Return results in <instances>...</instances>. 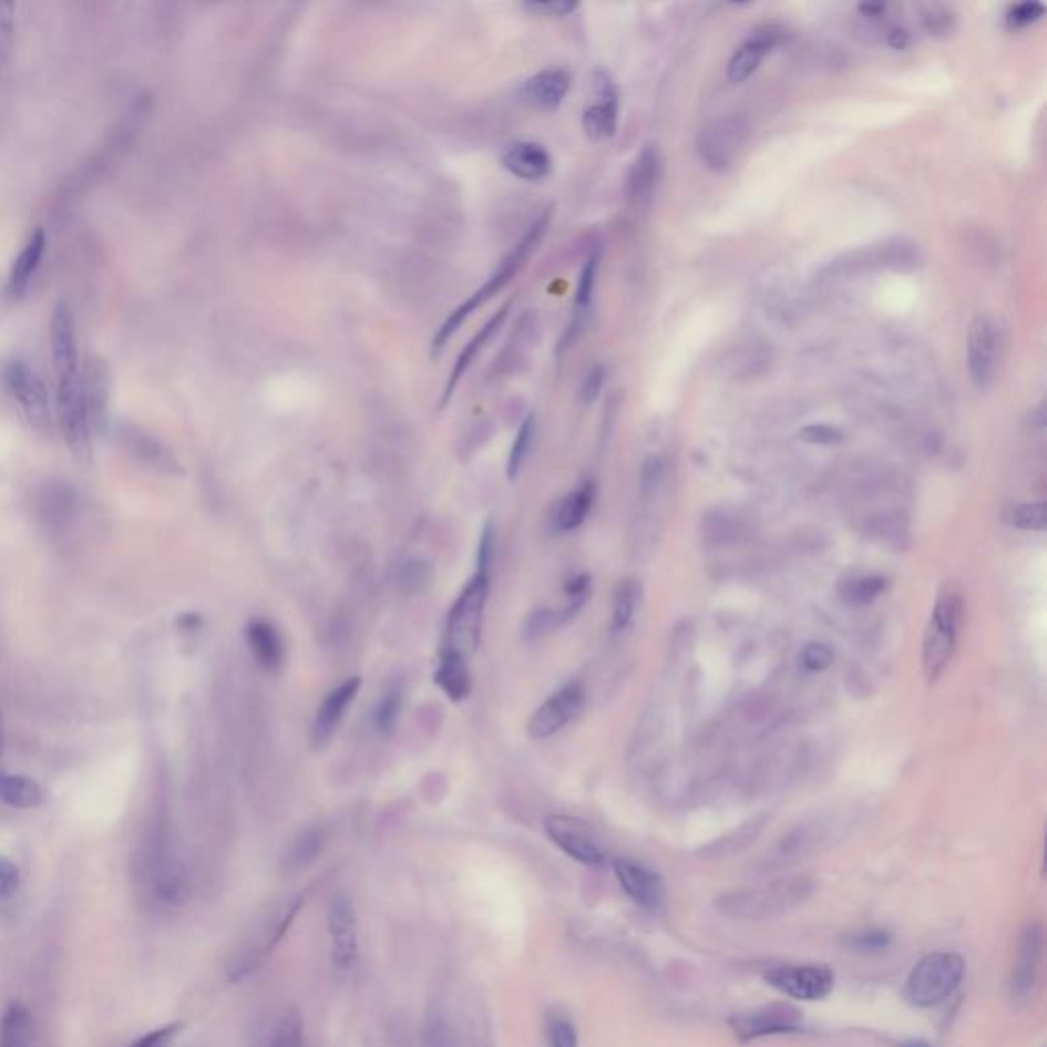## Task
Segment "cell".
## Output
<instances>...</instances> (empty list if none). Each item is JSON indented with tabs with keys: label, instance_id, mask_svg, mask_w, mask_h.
I'll list each match as a JSON object with an SVG mask.
<instances>
[{
	"label": "cell",
	"instance_id": "cell-56",
	"mask_svg": "<svg viewBox=\"0 0 1047 1047\" xmlns=\"http://www.w3.org/2000/svg\"><path fill=\"white\" fill-rule=\"evenodd\" d=\"M491 555H493V524L487 522L483 526L481 543H479L478 571L479 573H490Z\"/></svg>",
	"mask_w": 1047,
	"mask_h": 1047
},
{
	"label": "cell",
	"instance_id": "cell-27",
	"mask_svg": "<svg viewBox=\"0 0 1047 1047\" xmlns=\"http://www.w3.org/2000/svg\"><path fill=\"white\" fill-rule=\"evenodd\" d=\"M659 176H661V154L657 152V147H643L626 176L628 197L645 199L657 186Z\"/></svg>",
	"mask_w": 1047,
	"mask_h": 1047
},
{
	"label": "cell",
	"instance_id": "cell-33",
	"mask_svg": "<svg viewBox=\"0 0 1047 1047\" xmlns=\"http://www.w3.org/2000/svg\"><path fill=\"white\" fill-rule=\"evenodd\" d=\"M584 132L594 142L610 140L618 125V103L599 101L596 105L587 106L584 113Z\"/></svg>",
	"mask_w": 1047,
	"mask_h": 1047
},
{
	"label": "cell",
	"instance_id": "cell-14",
	"mask_svg": "<svg viewBox=\"0 0 1047 1047\" xmlns=\"http://www.w3.org/2000/svg\"><path fill=\"white\" fill-rule=\"evenodd\" d=\"M2 383L7 387L9 396L19 403V408L25 411L31 422L35 424H45L50 418V398L48 389L23 360H11L2 369Z\"/></svg>",
	"mask_w": 1047,
	"mask_h": 1047
},
{
	"label": "cell",
	"instance_id": "cell-57",
	"mask_svg": "<svg viewBox=\"0 0 1047 1047\" xmlns=\"http://www.w3.org/2000/svg\"><path fill=\"white\" fill-rule=\"evenodd\" d=\"M911 43V38L904 29H890L889 33V45L894 48V50H906Z\"/></svg>",
	"mask_w": 1047,
	"mask_h": 1047
},
{
	"label": "cell",
	"instance_id": "cell-30",
	"mask_svg": "<svg viewBox=\"0 0 1047 1047\" xmlns=\"http://www.w3.org/2000/svg\"><path fill=\"white\" fill-rule=\"evenodd\" d=\"M0 800L11 809H35L43 800L40 783L27 776L0 773Z\"/></svg>",
	"mask_w": 1047,
	"mask_h": 1047
},
{
	"label": "cell",
	"instance_id": "cell-6",
	"mask_svg": "<svg viewBox=\"0 0 1047 1047\" xmlns=\"http://www.w3.org/2000/svg\"><path fill=\"white\" fill-rule=\"evenodd\" d=\"M55 411L62 434L66 438L70 451L82 459L91 454V437H93V410L86 379L80 371L60 377L58 396H55Z\"/></svg>",
	"mask_w": 1047,
	"mask_h": 1047
},
{
	"label": "cell",
	"instance_id": "cell-20",
	"mask_svg": "<svg viewBox=\"0 0 1047 1047\" xmlns=\"http://www.w3.org/2000/svg\"><path fill=\"white\" fill-rule=\"evenodd\" d=\"M502 164L507 173L528 183L544 181L553 173L551 152L536 142H516L505 147Z\"/></svg>",
	"mask_w": 1047,
	"mask_h": 1047
},
{
	"label": "cell",
	"instance_id": "cell-50",
	"mask_svg": "<svg viewBox=\"0 0 1047 1047\" xmlns=\"http://www.w3.org/2000/svg\"><path fill=\"white\" fill-rule=\"evenodd\" d=\"M399 579H401V585L408 592H420L430 579V567L422 561H418V558H411L401 567Z\"/></svg>",
	"mask_w": 1047,
	"mask_h": 1047
},
{
	"label": "cell",
	"instance_id": "cell-9",
	"mask_svg": "<svg viewBox=\"0 0 1047 1047\" xmlns=\"http://www.w3.org/2000/svg\"><path fill=\"white\" fill-rule=\"evenodd\" d=\"M544 831L571 860L592 868L604 863V851L597 843L596 833L582 819L567 814H551L544 819Z\"/></svg>",
	"mask_w": 1047,
	"mask_h": 1047
},
{
	"label": "cell",
	"instance_id": "cell-43",
	"mask_svg": "<svg viewBox=\"0 0 1047 1047\" xmlns=\"http://www.w3.org/2000/svg\"><path fill=\"white\" fill-rule=\"evenodd\" d=\"M1013 524L1022 531L1041 532L1046 531L1047 512L1044 502L1035 504H1022L1013 512Z\"/></svg>",
	"mask_w": 1047,
	"mask_h": 1047
},
{
	"label": "cell",
	"instance_id": "cell-58",
	"mask_svg": "<svg viewBox=\"0 0 1047 1047\" xmlns=\"http://www.w3.org/2000/svg\"><path fill=\"white\" fill-rule=\"evenodd\" d=\"M886 11V4H860V13L865 17H880Z\"/></svg>",
	"mask_w": 1047,
	"mask_h": 1047
},
{
	"label": "cell",
	"instance_id": "cell-7",
	"mask_svg": "<svg viewBox=\"0 0 1047 1047\" xmlns=\"http://www.w3.org/2000/svg\"><path fill=\"white\" fill-rule=\"evenodd\" d=\"M749 132H751L749 121L737 113L710 121L698 135V154L704 166H708L715 173L729 171L739 150L745 146Z\"/></svg>",
	"mask_w": 1047,
	"mask_h": 1047
},
{
	"label": "cell",
	"instance_id": "cell-15",
	"mask_svg": "<svg viewBox=\"0 0 1047 1047\" xmlns=\"http://www.w3.org/2000/svg\"><path fill=\"white\" fill-rule=\"evenodd\" d=\"M328 931L332 942V964L336 968L348 969L358 955L357 909L345 892L333 894L328 906Z\"/></svg>",
	"mask_w": 1047,
	"mask_h": 1047
},
{
	"label": "cell",
	"instance_id": "cell-24",
	"mask_svg": "<svg viewBox=\"0 0 1047 1047\" xmlns=\"http://www.w3.org/2000/svg\"><path fill=\"white\" fill-rule=\"evenodd\" d=\"M45 244L48 242H45L43 229H35L27 239L25 246L21 248V253L17 254L11 273H9V280H7V295L11 299H21L29 291L31 283L40 270Z\"/></svg>",
	"mask_w": 1047,
	"mask_h": 1047
},
{
	"label": "cell",
	"instance_id": "cell-22",
	"mask_svg": "<svg viewBox=\"0 0 1047 1047\" xmlns=\"http://www.w3.org/2000/svg\"><path fill=\"white\" fill-rule=\"evenodd\" d=\"M778 38L780 33L773 27H768V29H759L745 41L730 58L729 68H727L730 82L741 84L745 80L751 79L757 68L761 66V62L766 60V55L771 52V48L778 43Z\"/></svg>",
	"mask_w": 1047,
	"mask_h": 1047
},
{
	"label": "cell",
	"instance_id": "cell-11",
	"mask_svg": "<svg viewBox=\"0 0 1047 1047\" xmlns=\"http://www.w3.org/2000/svg\"><path fill=\"white\" fill-rule=\"evenodd\" d=\"M730 1029L741 1044L771 1035L798 1034L802 1029V1013L792 1005L776 1003L751 1013L735 1015L729 1019Z\"/></svg>",
	"mask_w": 1047,
	"mask_h": 1047
},
{
	"label": "cell",
	"instance_id": "cell-18",
	"mask_svg": "<svg viewBox=\"0 0 1047 1047\" xmlns=\"http://www.w3.org/2000/svg\"><path fill=\"white\" fill-rule=\"evenodd\" d=\"M358 690H360V677H350L324 698L311 727V742L316 747H326L332 741L336 730L345 718L346 708L357 698Z\"/></svg>",
	"mask_w": 1047,
	"mask_h": 1047
},
{
	"label": "cell",
	"instance_id": "cell-25",
	"mask_svg": "<svg viewBox=\"0 0 1047 1047\" xmlns=\"http://www.w3.org/2000/svg\"><path fill=\"white\" fill-rule=\"evenodd\" d=\"M246 640L253 650L256 664L270 674L279 671L285 661V643L280 638L279 630L275 628V624L268 623L265 618L250 620L246 626Z\"/></svg>",
	"mask_w": 1047,
	"mask_h": 1047
},
{
	"label": "cell",
	"instance_id": "cell-10",
	"mask_svg": "<svg viewBox=\"0 0 1047 1047\" xmlns=\"http://www.w3.org/2000/svg\"><path fill=\"white\" fill-rule=\"evenodd\" d=\"M1041 955H1044V927L1037 921H1027L1019 933L1017 955H1015L1010 978H1008V993L1015 1003L1029 1000V996L1034 995L1039 968H1041Z\"/></svg>",
	"mask_w": 1047,
	"mask_h": 1047
},
{
	"label": "cell",
	"instance_id": "cell-19",
	"mask_svg": "<svg viewBox=\"0 0 1047 1047\" xmlns=\"http://www.w3.org/2000/svg\"><path fill=\"white\" fill-rule=\"evenodd\" d=\"M50 342H52V358L58 377H66L79 369V345H76V326L74 316L66 304L53 309L52 326H50Z\"/></svg>",
	"mask_w": 1047,
	"mask_h": 1047
},
{
	"label": "cell",
	"instance_id": "cell-60",
	"mask_svg": "<svg viewBox=\"0 0 1047 1047\" xmlns=\"http://www.w3.org/2000/svg\"><path fill=\"white\" fill-rule=\"evenodd\" d=\"M2 735H4V732H2V712H0V756H2V739H4Z\"/></svg>",
	"mask_w": 1047,
	"mask_h": 1047
},
{
	"label": "cell",
	"instance_id": "cell-48",
	"mask_svg": "<svg viewBox=\"0 0 1047 1047\" xmlns=\"http://www.w3.org/2000/svg\"><path fill=\"white\" fill-rule=\"evenodd\" d=\"M557 626H561L558 612H532L531 616H528V620L524 624V638H526V640H534V638L543 637L544 633H548V630H553V628H557Z\"/></svg>",
	"mask_w": 1047,
	"mask_h": 1047
},
{
	"label": "cell",
	"instance_id": "cell-55",
	"mask_svg": "<svg viewBox=\"0 0 1047 1047\" xmlns=\"http://www.w3.org/2000/svg\"><path fill=\"white\" fill-rule=\"evenodd\" d=\"M604 381H606V369L602 365H594L585 374L584 384H582V399L585 403L596 401L597 396L602 393Z\"/></svg>",
	"mask_w": 1047,
	"mask_h": 1047
},
{
	"label": "cell",
	"instance_id": "cell-4",
	"mask_svg": "<svg viewBox=\"0 0 1047 1047\" xmlns=\"http://www.w3.org/2000/svg\"><path fill=\"white\" fill-rule=\"evenodd\" d=\"M966 976V962L954 952H935L916 964L904 984V998L916 1008L937 1007L955 995Z\"/></svg>",
	"mask_w": 1047,
	"mask_h": 1047
},
{
	"label": "cell",
	"instance_id": "cell-59",
	"mask_svg": "<svg viewBox=\"0 0 1047 1047\" xmlns=\"http://www.w3.org/2000/svg\"><path fill=\"white\" fill-rule=\"evenodd\" d=\"M904 1047H931V1046H928V1044H925V1041H909V1044H906V1046Z\"/></svg>",
	"mask_w": 1047,
	"mask_h": 1047
},
{
	"label": "cell",
	"instance_id": "cell-17",
	"mask_svg": "<svg viewBox=\"0 0 1047 1047\" xmlns=\"http://www.w3.org/2000/svg\"><path fill=\"white\" fill-rule=\"evenodd\" d=\"M597 268H599V248H594L592 254L585 260L584 270L579 275V285L575 292V304H573V316H571L569 326L563 333L561 342L557 346V355L567 352L571 346L577 342V338L584 333L585 326L592 316V304H594V291H596Z\"/></svg>",
	"mask_w": 1047,
	"mask_h": 1047
},
{
	"label": "cell",
	"instance_id": "cell-54",
	"mask_svg": "<svg viewBox=\"0 0 1047 1047\" xmlns=\"http://www.w3.org/2000/svg\"><path fill=\"white\" fill-rule=\"evenodd\" d=\"M952 23H954V17L943 7H928L925 14H923V25L927 27L931 35L947 33L952 29Z\"/></svg>",
	"mask_w": 1047,
	"mask_h": 1047
},
{
	"label": "cell",
	"instance_id": "cell-16",
	"mask_svg": "<svg viewBox=\"0 0 1047 1047\" xmlns=\"http://www.w3.org/2000/svg\"><path fill=\"white\" fill-rule=\"evenodd\" d=\"M614 872L624 892L647 911H657L665 901V882L661 875L630 860H616Z\"/></svg>",
	"mask_w": 1047,
	"mask_h": 1047
},
{
	"label": "cell",
	"instance_id": "cell-12",
	"mask_svg": "<svg viewBox=\"0 0 1047 1047\" xmlns=\"http://www.w3.org/2000/svg\"><path fill=\"white\" fill-rule=\"evenodd\" d=\"M1000 350V330L995 318L978 316L968 332L969 381L976 389H988L995 383Z\"/></svg>",
	"mask_w": 1047,
	"mask_h": 1047
},
{
	"label": "cell",
	"instance_id": "cell-42",
	"mask_svg": "<svg viewBox=\"0 0 1047 1047\" xmlns=\"http://www.w3.org/2000/svg\"><path fill=\"white\" fill-rule=\"evenodd\" d=\"M401 702H403L401 691L393 690L387 691L379 706H377L374 722H377V729L381 730L383 735H389L391 730L396 729L399 712H401Z\"/></svg>",
	"mask_w": 1047,
	"mask_h": 1047
},
{
	"label": "cell",
	"instance_id": "cell-53",
	"mask_svg": "<svg viewBox=\"0 0 1047 1047\" xmlns=\"http://www.w3.org/2000/svg\"><path fill=\"white\" fill-rule=\"evenodd\" d=\"M577 2H565V0H553V2H526L524 9L531 13L543 14V17H567V14L577 11Z\"/></svg>",
	"mask_w": 1047,
	"mask_h": 1047
},
{
	"label": "cell",
	"instance_id": "cell-44",
	"mask_svg": "<svg viewBox=\"0 0 1047 1047\" xmlns=\"http://www.w3.org/2000/svg\"><path fill=\"white\" fill-rule=\"evenodd\" d=\"M800 661L804 665V669L819 674L833 665L835 653L824 643H809L800 653Z\"/></svg>",
	"mask_w": 1047,
	"mask_h": 1047
},
{
	"label": "cell",
	"instance_id": "cell-3",
	"mask_svg": "<svg viewBox=\"0 0 1047 1047\" xmlns=\"http://www.w3.org/2000/svg\"><path fill=\"white\" fill-rule=\"evenodd\" d=\"M964 599L955 584H945L937 594L923 640V671L928 684H935L954 657Z\"/></svg>",
	"mask_w": 1047,
	"mask_h": 1047
},
{
	"label": "cell",
	"instance_id": "cell-49",
	"mask_svg": "<svg viewBox=\"0 0 1047 1047\" xmlns=\"http://www.w3.org/2000/svg\"><path fill=\"white\" fill-rule=\"evenodd\" d=\"M183 1029H185V1023L183 1022L168 1023V1025L140 1037L130 1047H171V1044L176 1039V1035L181 1034Z\"/></svg>",
	"mask_w": 1047,
	"mask_h": 1047
},
{
	"label": "cell",
	"instance_id": "cell-2",
	"mask_svg": "<svg viewBox=\"0 0 1047 1047\" xmlns=\"http://www.w3.org/2000/svg\"><path fill=\"white\" fill-rule=\"evenodd\" d=\"M814 880L794 875L753 889L732 890L715 901L716 913L739 921H768L788 915L814 894Z\"/></svg>",
	"mask_w": 1047,
	"mask_h": 1047
},
{
	"label": "cell",
	"instance_id": "cell-21",
	"mask_svg": "<svg viewBox=\"0 0 1047 1047\" xmlns=\"http://www.w3.org/2000/svg\"><path fill=\"white\" fill-rule=\"evenodd\" d=\"M571 74L563 68H548L524 82L522 96L528 105L555 111L569 93Z\"/></svg>",
	"mask_w": 1047,
	"mask_h": 1047
},
{
	"label": "cell",
	"instance_id": "cell-8",
	"mask_svg": "<svg viewBox=\"0 0 1047 1047\" xmlns=\"http://www.w3.org/2000/svg\"><path fill=\"white\" fill-rule=\"evenodd\" d=\"M766 982L795 1000H822L835 988V974L822 964H788L769 969Z\"/></svg>",
	"mask_w": 1047,
	"mask_h": 1047
},
{
	"label": "cell",
	"instance_id": "cell-39",
	"mask_svg": "<svg viewBox=\"0 0 1047 1047\" xmlns=\"http://www.w3.org/2000/svg\"><path fill=\"white\" fill-rule=\"evenodd\" d=\"M845 945L849 950L862 952V954L884 952L892 945V933L886 928H863V931L849 933L845 937Z\"/></svg>",
	"mask_w": 1047,
	"mask_h": 1047
},
{
	"label": "cell",
	"instance_id": "cell-13",
	"mask_svg": "<svg viewBox=\"0 0 1047 1047\" xmlns=\"http://www.w3.org/2000/svg\"><path fill=\"white\" fill-rule=\"evenodd\" d=\"M585 702L584 684L569 681L555 691L546 702L534 712L528 722V735L536 741L548 739L565 729L582 712Z\"/></svg>",
	"mask_w": 1047,
	"mask_h": 1047
},
{
	"label": "cell",
	"instance_id": "cell-26",
	"mask_svg": "<svg viewBox=\"0 0 1047 1047\" xmlns=\"http://www.w3.org/2000/svg\"><path fill=\"white\" fill-rule=\"evenodd\" d=\"M434 681L452 702L464 700L471 694V674H469V667L464 664L463 655L451 653V650H442L440 653V664H438L437 674H434Z\"/></svg>",
	"mask_w": 1047,
	"mask_h": 1047
},
{
	"label": "cell",
	"instance_id": "cell-31",
	"mask_svg": "<svg viewBox=\"0 0 1047 1047\" xmlns=\"http://www.w3.org/2000/svg\"><path fill=\"white\" fill-rule=\"evenodd\" d=\"M33 1019L25 1005L13 1003L0 1022V1047H31Z\"/></svg>",
	"mask_w": 1047,
	"mask_h": 1047
},
{
	"label": "cell",
	"instance_id": "cell-32",
	"mask_svg": "<svg viewBox=\"0 0 1047 1047\" xmlns=\"http://www.w3.org/2000/svg\"><path fill=\"white\" fill-rule=\"evenodd\" d=\"M123 440L130 446V451L150 466H158L162 471H178V464L174 461L173 454L166 451L154 438L147 437L144 432H137L133 428H127L123 432Z\"/></svg>",
	"mask_w": 1047,
	"mask_h": 1047
},
{
	"label": "cell",
	"instance_id": "cell-40",
	"mask_svg": "<svg viewBox=\"0 0 1047 1047\" xmlns=\"http://www.w3.org/2000/svg\"><path fill=\"white\" fill-rule=\"evenodd\" d=\"M589 589H592V577L589 575H575L573 579L567 582L565 585V594H567V606L563 610L558 612V620L561 624L569 623L571 618L577 616V612L582 610L589 597Z\"/></svg>",
	"mask_w": 1047,
	"mask_h": 1047
},
{
	"label": "cell",
	"instance_id": "cell-38",
	"mask_svg": "<svg viewBox=\"0 0 1047 1047\" xmlns=\"http://www.w3.org/2000/svg\"><path fill=\"white\" fill-rule=\"evenodd\" d=\"M304 1019L297 1010H287L280 1017L266 1047H304Z\"/></svg>",
	"mask_w": 1047,
	"mask_h": 1047
},
{
	"label": "cell",
	"instance_id": "cell-36",
	"mask_svg": "<svg viewBox=\"0 0 1047 1047\" xmlns=\"http://www.w3.org/2000/svg\"><path fill=\"white\" fill-rule=\"evenodd\" d=\"M534 434H536V418H534V413H531L520 425L516 438H514V444H512V451L507 456V479L510 481H514L520 475L522 466L526 463V456H528L532 442H534Z\"/></svg>",
	"mask_w": 1047,
	"mask_h": 1047
},
{
	"label": "cell",
	"instance_id": "cell-37",
	"mask_svg": "<svg viewBox=\"0 0 1047 1047\" xmlns=\"http://www.w3.org/2000/svg\"><path fill=\"white\" fill-rule=\"evenodd\" d=\"M422 1047H459L452 1025L440 1008L434 1007L425 1015Z\"/></svg>",
	"mask_w": 1047,
	"mask_h": 1047
},
{
	"label": "cell",
	"instance_id": "cell-5",
	"mask_svg": "<svg viewBox=\"0 0 1047 1047\" xmlns=\"http://www.w3.org/2000/svg\"><path fill=\"white\" fill-rule=\"evenodd\" d=\"M487 596H490V573L478 571L471 577V582L464 585L461 596L449 612L442 650L459 653L464 657L478 649Z\"/></svg>",
	"mask_w": 1047,
	"mask_h": 1047
},
{
	"label": "cell",
	"instance_id": "cell-51",
	"mask_svg": "<svg viewBox=\"0 0 1047 1047\" xmlns=\"http://www.w3.org/2000/svg\"><path fill=\"white\" fill-rule=\"evenodd\" d=\"M13 40V4H0V64L11 55Z\"/></svg>",
	"mask_w": 1047,
	"mask_h": 1047
},
{
	"label": "cell",
	"instance_id": "cell-47",
	"mask_svg": "<svg viewBox=\"0 0 1047 1047\" xmlns=\"http://www.w3.org/2000/svg\"><path fill=\"white\" fill-rule=\"evenodd\" d=\"M800 438L814 446H835L843 440V432L829 424H810L800 430Z\"/></svg>",
	"mask_w": 1047,
	"mask_h": 1047
},
{
	"label": "cell",
	"instance_id": "cell-52",
	"mask_svg": "<svg viewBox=\"0 0 1047 1047\" xmlns=\"http://www.w3.org/2000/svg\"><path fill=\"white\" fill-rule=\"evenodd\" d=\"M21 884L19 868L0 855V899H11Z\"/></svg>",
	"mask_w": 1047,
	"mask_h": 1047
},
{
	"label": "cell",
	"instance_id": "cell-35",
	"mask_svg": "<svg viewBox=\"0 0 1047 1047\" xmlns=\"http://www.w3.org/2000/svg\"><path fill=\"white\" fill-rule=\"evenodd\" d=\"M886 589H889V579H886V577H882V575H863V577L848 579L845 584L841 585L839 594H841V597H843L848 604L865 606V604H872L874 599L882 596Z\"/></svg>",
	"mask_w": 1047,
	"mask_h": 1047
},
{
	"label": "cell",
	"instance_id": "cell-1",
	"mask_svg": "<svg viewBox=\"0 0 1047 1047\" xmlns=\"http://www.w3.org/2000/svg\"><path fill=\"white\" fill-rule=\"evenodd\" d=\"M551 215H553V209L541 213V217L526 229V234L522 236L516 246L505 254L504 260L495 268V273L491 275L487 283L483 287H479L478 291L473 292L464 304L452 311L449 318L444 319V324L438 328L437 336L432 338V348H430L432 357H438L444 350V346L451 342L452 336L461 330L464 321L471 318L479 307L485 306L495 295L504 291L512 279H516L517 273L526 266L531 254H534V250L538 248V244L543 242L544 234L551 226Z\"/></svg>",
	"mask_w": 1047,
	"mask_h": 1047
},
{
	"label": "cell",
	"instance_id": "cell-28",
	"mask_svg": "<svg viewBox=\"0 0 1047 1047\" xmlns=\"http://www.w3.org/2000/svg\"><path fill=\"white\" fill-rule=\"evenodd\" d=\"M596 500V483L585 481L577 490L571 491L569 495L557 505L555 512V528L558 532L577 531L589 516L592 507Z\"/></svg>",
	"mask_w": 1047,
	"mask_h": 1047
},
{
	"label": "cell",
	"instance_id": "cell-23",
	"mask_svg": "<svg viewBox=\"0 0 1047 1047\" xmlns=\"http://www.w3.org/2000/svg\"><path fill=\"white\" fill-rule=\"evenodd\" d=\"M510 307H512V301H507V304L473 336V340L464 346L463 352L459 355L456 362H454V369H452L449 381L444 384V393H442V399H440V408H444V406L451 401L454 391H456V387L461 383V379H463L466 371L471 369V365L478 360L479 352L487 346V342L495 336V332L504 326L505 318H507V314H510Z\"/></svg>",
	"mask_w": 1047,
	"mask_h": 1047
},
{
	"label": "cell",
	"instance_id": "cell-34",
	"mask_svg": "<svg viewBox=\"0 0 1047 1047\" xmlns=\"http://www.w3.org/2000/svg\"><path fill=\"white\" fill-rule=\"evenodd\" d=\"M638 599H640V585L635 579H626L616 587L614 602H612V633L614 635H623L624 630L633 624Z\"/></svg>",
	"mask_w": 1047,
	"mask_h": 1047
},
{
	"label": "cell",
	"instance_id": "cell-41",
	"mask_svg": "<svg viewBox=\"0 0 1047 1047\" xmlns=\"http://www.w3.org/2000/svg\"><path fill=\"white\" fill-rule=\"evenodd\" d=\"M665 479V461L659 454H649L640 466V497L645 502L655 500Z\"/></svg>",
	"mask_w": 1047,
	"mask_h": 1047
},
{
	"label": "cell",
	"instance_id": "cell-45",
	"mask_svg": "<svg viewBox=\"0 0 1047 1047\" xmlns=\"http://www.w3.org/2000/svg\"><path fill=\"white\" fill-rule=\"evenodd\" d=\"M548 1039H551V1047H579L577 1029H575V1025H573L569 1017H565V1015L551 1017Z\"/></svg>",
	"mask_w": 1047,
	"mask_h": 1047
},
{
	"label": "cell",
	"instance_id": "cell-29",
	"mask_svg": "<svg viewBox=\"0 0 1047 1047\" xmlns=\"http://www.w3.org/2000/svg\"><path fill=\"white\" fill-rule=\"evenodd\" d=\"M326 845V833L319 827H309L292 839L291 845L285 853V870L289 874H297L309 868L318 860Z\"/></svg>",
	"mask_w": 1047,
	"mask_h": 1047
},
{
	"label": "cell",
	"instance_id": "cell-46",
	"mask_svg": "<svg viewBox=\"0 0 1047 1047\" xmlns=\"http://www.w3.org/2000/svg\"><path fill=\"white\" fill-rule=\"evenodd\" d=\"M1046 14V7L1041 2H1019L1008 9L1007 23L1013 29H1023V27L1034 25L1041 17Z\"/></svg>",
	"mask_w": 1047,
	"mask_h": 1047
}]
</instances>
